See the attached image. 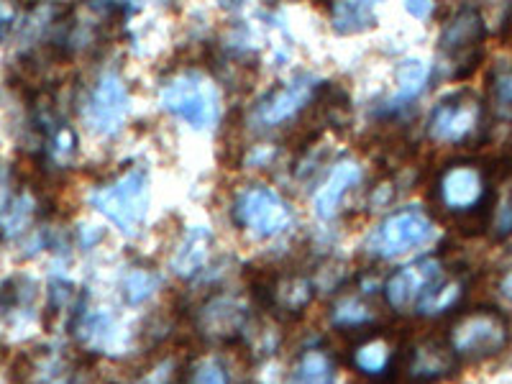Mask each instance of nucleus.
Listing matches in <instances>:
<instances>
[{
	"instance_id": "1",
	"label": "nucleus",
	"mask_w": 512,
	"mask_h": 384,
	"mask_svg": "<svg viewBox=\"0 0 512 384\" xmlns=\"http://www.w3.org/2000/svg\"><path fill=\"white\" fill-rule=\"evenodd\" d=\"M446 341L459 359H492L510 344V320L497 308L464 310L451 320Z\"/></svg>"
},
{
	"instance_id": "2",
	"label": "nucleus",
	"mask_w": 512,
	"mask_h": 384,
	"mask_svg": "<svg viewBox=\"0 0 512 384\" xmlns=\"http://www.w3.org/2000/svg\"><path fill=\"white\" fill-rule=\"evenodd\" d=\"M90 205L126 236H134L149 210V172L144 167H128L116 180L98 187L90 195Z\"/></svg>"
},
{
	"instance_id": "3",
	"label": "nucleus",
	"mask_w": 512,
	"mask_h": 384,
	"mask_svg": "<svg viewBox=\"0 0 512 384\" xmlns=\"http://www.w3.org/2000/svg\"><path fill=\"white\" fill-rule=\"evenodd\" d=\"M159 103L164 111L182 118L198 131L216 126L221 118V93L216 82L198 70H185L169 77L159 90Z\"/></svg>"
},
{
	"instance_id": "4",
	"label": "nucleus",
	"mask_w": 512,
	"mask_h": 384,
	"mask_svg": "<svg viewBox=\"0 0 512 384\" xmlns=\"http://www.w3.org/2000/svg\"><path fill=\"white\" fill-rule=\"evenodd\" d=\"M233 221L241 231H246L251 239L264 241L282 236L290 231L295 223V213H292L290 203L282 198L280 192H274L272 187H246L233 198Z\"/></svg>"
},
{
	"instance_id": "5",
	"label": "nucleus",
	"mask_w": 512,
	"mask_h": 384,
	"mask_svg": "<svg viewBox=\"0 0 512 384\" xmlns=\"http://www.w3.org/2000/svg\"><path fill=\"white\" fill-rule=\"evenodd\" d=\"M484 36H487V26L477 8H459L448 18L438 36V54L451 77H466L477 70L484 52Z\"/></svg>"
},
{
	"instance_id": "6",
	"label": "nucleus",
	"mask_w": 512,
	"mask_h": 384,
	"mask_svg": "<svg viewBox=\"0 0 512 384\" xmlns=\"http://www.w3.org/2000/svg\"><path fill=\"white\" fill-rule=\"evenodd\" d=\"M436 239V226L420 208H402L390 213L367 241V249L379 259H397Z\"/></svg>"
},
{
	"instance_id": "7",
	"label": "nucleus",
	"mask_w": 512,
	"mask_h": 384,
	"mask_svg": "<svg viewBox=\"0 0 512 384\" xmlns=\"http://www.w3.org/2000/svg\"><path fill=\"white\" fill-rule=\"evenodd\" d=\"M484 123V105L472 90H459L443 98L428 118V136L436 144L459 146L479 136Z\"/></svg>"
},
{
	"instance_id": "8",
	"label": "nucleus",
	"mask_w": 512,
	"mask_h": 384,
	"mask_svg": "<svg viewBox=\"0 0 512 384\" xmlns=\"http://www.w3.org/2000/svg\"><path fill=\"white\" fill-rule=\"evenodd\" d=\"M436 198L446 213L459 218L477 216L489 200V180L479 164L454 162L438 175Z\"/></svg>"
},
{
	"instance_id": "9",
	"label": "nucleus",
	"mask_w": 512,
	"mask_h": 384,
	"mask_svg": "<svg viewBox=\"0 0 512 384\" xmlns=\"http://www.w3.org/2000/svg\"><path fill=\"white\" fill-rule=\"evenodd\" d=\"M128 103H131V95H128L126 80L116 70H105L90 88L85 118L98 134L116 136L128 118Z\"/></svg>"
},
{
	"instance_id": "10",
	"label": "nucleus",
	"mask_w": 512,
	"mask_h": 384,
	"mask_svg": "<svg viewBox=\"0 0 512 384\" xmlns=\"http://www.w3.org/2000/svg\"><path fill=\"white\" fill-rule=\"evenodd\" d=\"M456 367H459V356L451 351L448 341L423 338L402 354L395 379L402 384H436L451 377Z\"/></svg>"
},
{
	"instance_id": "11",
	"label": "nucleus",
	"mask_w": 512,
	"mask_h": 384,
	"mask_svg": "<svg viewBox=\"0 0 512 384\" xmlns=\"http://www.w3.org/2000/svg\"><path fill=\"white\" fill-rule=\"evenodd\" d=\"M318 80L313 75H300L280 88L269 90L254 108V123L262 128H274L295 118L318 98Z\"/></svg>"
},
{
	"instance_id": "12",
	"label": "nucleus",
	"mask_w": 512,
	"mask_h": 384,
	"mask_svg": "<svg viewBox=\"0 0 512 384\" xmlns=\"http://www.w3.org/2000/svg\"><path fill=\"white\" fill-rule=\"evenodd\" d=\"M443 274H446V267H443L441 259L425 256V259H418L415 264L397 269L390 280H387V285H384V297H387L390 308L415 310L420 303V297L431 290Z\"/></svg>"
},
{
	"instance_id": "13",
	"label": "nucleus",
	"mask_w": 512,
	"mask_h": 384,
	"mask_svg": "<svg viewBox=\"0 0 512 384\" xmlns=\"http://www.w3.org/2000/svg\"><path fill=\"white\" fill-rule=\"evenodd\" d=\"M251 326L249 305L236 295H216L198 313V333L208 341H233Z\"/></svg>"
},
{
	"instance_id": "14",
	"label": "nucleus",
	"mask_w": 512,
	"mask_h": 384,
	"mask_svg": "<svg viewBox=\"0 0 512 384\" xmlns=\"http://www.w3.org/2000/svg\"><path fill=\"white\" fill-rule=\"evenodd\" d=\"M361 175H364V172H361V167L354 159L338 162L336 167L331 169L328 180L323 182V187L315 192V216L323 218V221H331L338 213V208H341V203H344L346 195H349L351 187H356L361 182Z\"/></svg>"
},
{
	"instance_id": "15",
	"label": "nucleus",
	"mask_w": 512,
	"mask_h": 384,
	"mask_svg": "<svg viewBox=\"0 0 512 384\" xmlns=\"http://www.w3.org/2000/svg\"><path fill=\"white\" fill-rule=\"evenodd\" d=\"M313 282L303 274H282L267 282L264 290V303L272 310H280L287 315H300L313 300Z\"/></svg>"
},
{
	"instance_id": "16",
	"label": "nucleus",
	"mask_w": 512,
	"mask_h": 384,
	"mask_svg": "<svg viewBox=\"0 0 512 384\" xmlns=\"http://www.w3.org/2000/svg\"><path fill=\"white\" fill-rule=\"evenodd\" d=\"M392 359H395V351H392V341L382 333H374L367 336L364 341L354 346L351 351V364L359 369L361 374L367 377H379L382 379L387 374V369L392 367Z\"/></svg>"
},
{
	"instance_id": "17",
	"label": "nucleus",
	"mask_w": 512,
	"mask_h": 384,
	"mask_svg": "<svg viewBox=\"0 0 512 384\" xmlns=\"http://www.w3.org/2000/svg\"><path fill=\"white\" fill-rule=\"evenodd\" d=\"M428 77H431L428 64L420 59H402L395 70V93L387 100V108L395 111V108H405L408 103H413L428 85Z\"/></svg>"
},
{
	"instance_id": "18",
	"label": "nucleus",
	"mask_w": 512,
	"mask_h": 384,
	"mask_svg": "<svg viewBox=\"0 0 512 384\" xmlns=\"http://www.w3.org/2000/svg\"><path fill=\"white\" fill-rule=\"evenodd\" d=\"M336 382V361L326 349H308L295 361L285 384H333Z\"/></svg>"
},
{
	"instance_id": "19",
	"label": "nucleus",
	"mask_w": 512,
	"mask_h": 384,
	"mask_svg": "<svg viewBox=\"0 0 512 384\" xmlns=\"http://www.w3.org/2000/svg\"><path fill=\"white\" fill-rule=\"evenodd\" d=\"M464 292H466L464 277H456V274L446 272L441 280L431 287V290L420 297V303H418V308H415V313H420V315L448 313V310H454L456 305L461 303Z\"/></svg>"
},
{
	"instance_id": "20",
	"label": "nucleus",
	"mask_w": 512,
	"mask_h": 384,
	"mask_svg": "<svg viewBox=\"0 0 512 384\" xmlns=\"http://www.w3.org/2000/svg\"><path fill=\"white\" fill-rule=\"evenodd\" d=\"M36 287L26 277H11L0 282V323H18L26 318L34 303Z\"/></svg>"
},
{
	"instance_id": "21",
	"label": "nucleus",
	"mask_w": 512,
	"mask_h": 384,
	"mask_svg": "<svg viewBox=\"0 0 512 384\" xmlns=\"http://www.w3.org/2000/svg\"><path fill=\"white\" fill-rule=\"evenodd\" d=\"M210 244H213V236L203 231V228L187 231L185 241H182L175 254V262H172L175 272L182 274V277H195L205 267V262H208Z\"/></svg>"
},
{
	"instance_id": "22",
	"label": "nucleus",
	"mask_w": 512,
	"mask_h": 384,
	"mask_svg": "<svg viewBox=\"0 0 512 384\" xmlns=\"http://www.w3.org/2000/svg\"><path fill=\"white\" fill-rule=\"evenodd\" d=\"M331 21L338 34H359L377 24V13L369 3H333Z\"/></svg>"
},
{
	"instance_id": "23",
	"label": "nucleus",
	"mask_w": 512,
	"mask_h": 384,
	"mask_svg": "<svg viewBox=\"0 0 512 384\" xmlns=\"http://www.w3.org/2000/svg\"><path fill=\"white\" fill-rule=\"evenodd\" d=\"M157 287H159L157 272H152V269H144V267L128 269L121 280L123 300H126L128 305H141L144 300H149V297L154 295V290H157Z\"/></svg>"
},
{
	"instance_id": "24",
	"label": "nucleus",
	"mask_w": 512,
	"mask_h": 384,
	"mask_svg": "<svg viewBox=\"0 0 512 384\" xmlns=\"http://www.w3.org/2000/svg\"><path fill=\"white\" fill-rule=\"evenodd\" d=\"M489 105L500 121L512 123V67H497L489 80Z\"/></svg>"
},
{
	"instance_id": "25",
	"label": "nucleus",
	"mask_w": 512,
	"mask_h": 384,
	"mask_svg": "<svg viewBox=\"0 0 512 384\" xmlns=\"http://www.w3.org/2000/svg\"><path fill=\"white\" fill-rule=\"evenodd\" d=\"M372 318H374L372 308H369V305L356 295L341 297L331 310V320L338 328H361Z\"/></svg>"
},
{
	"instance_id": "26",
	"label": "nucleus",
	"mask_w": 512,
	"mask_h": 384,
	"mask_svg": "<svg viewBox=\"0 0 512 384\" xmlns=\"http://www.w3.org/2000/svg\"><path fill=\"white\" fill-rule=\"evenodd\" d=\"M489 228L495 233V239H507L512 233V192L497 200L492 216H489Z\"/></svg>"
},
{
	"instance_id": "27",
	"label": "nucleus",
	"mask_w": 512,
	"mask_h": 384,
	"mask_svg": "<svg viewBox=\"0 0 512 384\" xmlns=\"http://www.w3.org/2000/svg\"><path fill=\"white\" fill-rule=\"evenodd\" d=\"M190 384H228V374L218 359H205L195 372Z\"/></svg>"
},
{
	"instance_id": "28",
	"label": "nucleus",
	"mask_w": 512,
	"mask_h": 384,
	"mask_svg": "<svg viewBox=\"0 0 512 384\" xmlns=\"http://www.w3.org/2000/svg\"><path fill=\"white\" fill-rule=\"evenodd\" d=\"M13 18H16V8L8 6V3H0V26H11Z\"/></svg>"
},
{
	"instance_id": "29",
	"label": "nucleus",
	"mask_w": 512,
	"mask_h": 384,
	"mask_svg": "<svg viewBox=\"0 0 512 384\" xmlns=\"http://www.w3.org/2000/svg\"><path fill=\"white\" fill-rule=\"evenodd\" d=\"M408 11L413 13V16L425 18V16H428V13L433 11V3H408Z\"/></svg>"
},
{
	"instance_id": "30",
	"label": "nucleus",
	"mask_w": 512,
	"mask_h": 384,
	"mask_svg": "<svg viewBox=\"0 0 512 384\" xmlns=\"http://www.w3.org/2000/svg\"><path fill=\"white\" fill-rule=\"evenodd\" d=\"M500 290H502V295L507 297V300H512V269H510V272L505 274V277H502Z\"/></svg>"
}]
</instances>
